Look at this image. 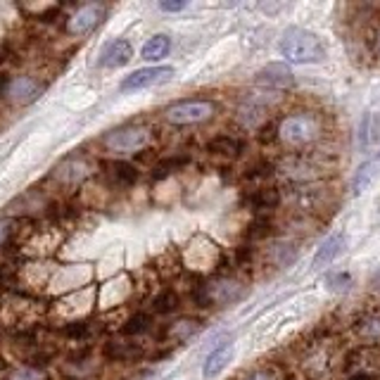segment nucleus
Wrapping results in <instances>:
<instances>
[{"label": "nucleus", "mask_w": 380, "mask_h": 380, "mask_svg": "<svg viewBox=\"0 0 380 380\" xmlns=\"http://www.w3.org/2000/svg\"><path fill=\"white\" fill-rule=\"evenodd\" d=\"M107 174L112 178V183L116 186H133L138 181V169L128 162H110L107 164Z\"/></svg>", "instance_id": "nucleus-18"}, {"label": "nucleus", "mask_w": 380, "mask_h": 380, "mask_svg": "<svg viewBox=\"0 0 380 380\" xmlns=\"http://www.w3.org/2000/svg\"><path fill=\"white\" fill-rule=\"evenodd\" d=\"M105 356L112 361H136L143 356V347L133 343H107Z\"/></svg>", "instance_id": "nucleus-17"}, {"label": "nucleus", "mask_w": 380, "mask_h": 380, "mask_svg": "<svg viewBox=\"0 0 380 380\" xmlns=\"http://www.w3.org/2000/svg\"><path fill=\"white\" fill-rule=\"evenodd\" d=\"M216 114V103L205 98H195V100H183L176 103L171 107L164 110V121L171 126H195V124H205L211 116Z\"/></svg>", "instance_id": "nucleus-3"}, {"label": "nucleus", "mask_w": 380, "mask_h": 380, "mask_svg": "<svg viewBox=\"0 0 380 380\" xmlns=\"http://www.w3.org/2000/svg\"><path fill=\"white\" fill-rule=\"evenodd\" d=\"M17 226H19V221L17 219H0V248L10 243V238L15 236Z\"/></svg>", "instance_id": "nucleus-29"}, {"label": "nucleus", "mask_w": 380, "mask_h": 380, "mask_svg": "<svg viewBox=\"0 0 380 380\" xmlns=\"http://www.w3.org/2000/svg\"><path fill=\"white\" fill-rule=\"evenodd\" d=\"M248 295V288L243 283L233 281V278H219L214 283H207V297L209 304H233V302L243 300Z\"/></svg>", "instance_id": "nucleus-9"}, {"label": "nucleus", "mask_w": 380, "mask_h": 380, "mask_svg": "<svg viewBox=\"0 0 380 380\" xmlns=\"http://www.w3.org/2000/svg\"><path fill=\"white\" fill-rule=\"evenodd\" d=\"M150 138V128L145 126H121L114 128V131L105 133L103 136V145L110 150V153L116 155H128V153H138V150L148 148Z\"/></svg>", "instance_id": "nucleus-4"}, {"label": "nucleus", "mask_w": 380, "mask_h": 380, "mask_svg": "<svg viewBox=\"0 0 380 380\" xmlns=\"http://www.w3.org/2000/svg\"><path fill=\"white\" fill-rule=\"evenodd\" d=\"M43 93V83H38V79L33 76H17L12 79L8 88V98L12 100L15 105H31L33 100H38Z\"/></svg>", "instance_id": "nucleus-10"}, {"label": "nucleus", "mask_w": 380, "mask_h": 380, "mask_svg": "<svg viewBox=\"0 0 380 380\" xmlns=\"http://www.w3.org/2000/svg\"><path fill=\"white\" fill-rule=\"evenodd\" d=\"M352 283V276L347 271H340V273H331L328 276V288L331 290H347Z\"/></svg>", "instance_id": "nucleus-31"}, {"label": "nucleus", "mask_w": 380, "mask_h": 380, "mask_svg": "<svg viewBox=\"0 0 380 380\" xmlns=\"http://www.w3.org/2000/svg\"><path fill=\"white\" fill-rule=\"evenodd\" d=\"M376 176H378V164L376 162H368V164H364L359 171H356L354 181H352V193L359 195L361 190H366L368 186H371Z\"/></svg>", "instance_id": "nucleus-23"}, {"label": "nucleus", "mask_w": 380, "mask_h": 380, "mask_svg": "<svg viewBox=\"0 0 380 380\" xmlns=\"http://www.w3.org/2000/svg\"><path fill=\"white\" fill-rule=\"evenodd\" d=\"M150 331V316L143 314V311H138V314H133L128 321L121 326V333L128 335V338H136V335H143Z\"/></svg>", "instance_id": "nucleus-24"}, {"label": "nucleus", "mask_w": 380, "mask_h": 380, "mask_svg": "<svg viewBox=\"0 0 380 380\" xmlns=\"http://www.w3.org/2000/svg\"><path fill=\"white\" fill-rule=\"evenodd\" d=\"M174 76V69L171 67H145V69H138L133 74H128L124 81H121V91L131 93V91H141V88H150L157 86V83H166Z\"/></svg>", "instance_id": "nucleus-6"}, {"label": "nucleus", "mask_w": 380, "mask_h": 380, "mask_svg": "<svg viewBox=\"0 0 380 380\" xmlns=\"http://www.w3.org/2000/svg\"><path fill=\"white\" fill-rule=\"evenodd\" d=\"M190 162V157H186V155H174V157H166V159H162L155 164V169H153V178L155 181H164L166 176H171L174 171H181L183 166H186Z\"/></svg>", "instance_id": "nucleus-22"}, {"label": "nucleus", "mask_w": 380, "mask_h": 380, "mask_svg": "<svg viewBox=\"0 0 380 380\" xmlns=\"http://www.w3.org/2000/svg\"><path fill=\"white\" fill-rule=\"evenodd\" d=\"M133 58V48L131 43L124 41V38H116V41H112L107 48L100 53V64L103 67H110V69H114V67H124L131 62Z\"/></svg>", "instance_id": "nucleus-13"}, {"label": "nucleus", "mask_w": 380, "mask_h": 380, "mask_svg": "<svg viewBox=\"0 0 380 380\" xmlns=\"http://www.w3.org/2000/svg\"><path fill=\"white\" fill-rule=\"evenodd\" d=\"M276 166L269 164V162H261V164H254L245 171V181H264V178H271Z\"/></svg>", "instance_id": "nucleus-28"}, {"label": "nucleus", "mask_w": 380, "mask_h": 380, "mask_svg": "<svg viewBox=\"0 0 380 380\" xmlns=\"http://www.w3.org/2000/svg\"><path fill=\"white\" fill-rule=\"evenodd\" d=\"M245 380H276V373L266 371V368H261V371H254L252 376H248Z\"/></svg>", "instance_id": "nucleus-34"}, {"label": "nucleus", "mask_w": 380, "mask_h": 380, "mask_svg": "<svg viewBox=\"0 0 380 380\" xmlns=\"http://www.w3.org/2000/svg\"><path fill=\"white\" fill-rule=\"evenodd\" d=\"M278 50L290 64H318L326 60V48H323L321 38L306 29H300V26H290L283 31Z\"/></svg>", "instance_id": "nucleus-1"}, {"label": "nucleus", "mask_w": 380, "mask_h": 380, "mask_svg": "<svg viewBox=\"0 0 380 380\" xmlns=\"http://www.w3.org/2000/svg\"><path fill=\"white\" fill-rule=\"evenodd\" d=\"M373 48H376V53L380 55V26H378L376 36H373Z\"/></svg>", "instance_id": "nucleus-37"}, {"label": "nucleus", "mask_w": 380, "mask_h": 380, "mask_svg": "<svg viewBox=\"0 0 380 380\" xmlns=\"http://www.w3.org/2000/svg\"><path fill=\"white\" fill-rule=\"evenodd\" d=\"M373 285H376V288H380V273H376V278H373Z\"/></svg>", "instance_id": "nucleus-38"}, {"label": "nucleus", "mask_w": 380, "mask_h": 380, "mask_svg": "<svg viewBox=\"0 0 380 380\" xmlns=\"http://www.w3.org/2000/svg\"><path fill=\"white\" fill-rule=\"evenodd\" d=\"M354 333L366 343H380V314L361 316L354 323Z\"/></svg>", "instance_id": "nucleus-21"}, {"label": "nucleus", "mask_w": 380, "mask_h": 380, "mask_svg": "<svg viewBox=\"0 0 380 380\" xmlns=\"http://www.w3.org/2000/svg\"><path fill=\"white\" fill-rule=\"evenodd\" d=\"M64 333L69 335V338H76V340H81V338H86V333H88V323H69V326L64 328Z\"/></svg>", "instance_id": "nucleus-32"}, {"label": "nucleus", "mask_w": 380, "mask_h": 380, "mask_svg": "<svg viewBox=\"0 0 380 380\" xmlns=\"http://www.w3.org/2000/svg\"><path fill=\"white\" fill-rule=\"evenodd\" d=\"M186 8H188L186 0H178V3H174V0H162L159 3L162 12H181V10H186Z\"/></svg>", "instance_id": "nucleus-33"}, {"label": "nucleus", "mask_w": 380, "mask_h": 380, "mask_svg": "<svg viewBox=\"0 0 380 380\" xmlns=\"http://www.w3.org/2000/svg\"><path fill=\"white\" fill-rule=\"evenodd\" d=\"M178 295L174 290H164V293H159L157 297L153 302V309L157 311V314H171V311L178 309Z\"/></svg>", "instance_id": "nucleus-25"}, {"label": "nucleus", "mask_w": 380, "mask_h": 380, "mask_svg": "<svg viewBox=\"0 0 380 380\" xmlns=\"http://www.w3.org/2000/svg\"><path fill=\"white\" fill-rule=\"evenodd\" d=\"M288 202L302 214H309V211H318L321 207L328 202V190L321 188L318 183H300L293 188V193L288 195Z\"/></svg>", "instance_id": "nucleus-5"}, {"label": "nucleus", "mask_w": 380, "mask_h": 380, "mask_svg": "<svg viewBox=\"0 0 380 380\" xmlns=\"http://www.w3.org/2000/svg\"><path fill=\"white\" fill-rule=\"evenodd\" d=\"M281 190L278 188H254V190H248L243 195V205L248 209H254V211H269V209H276L281 205Z\"/></svg>", "instance_id": "nucleus-12"}, {"label": "nucleus", "mask_w": 380, "mask_h": 380, "mask_svg": "<svg viewBox=\"0 0 380 380\" xmlns=\"http://www.w3.org/2000/svg\"><path fill=\"white\" fill-rule=\"evenodd\" d=\"M243 141L233 136H214L209 143H207V153L216 155V157H228V159H236L243 153Z\"/></svg>", "instance_id": "nucleus-15"}, {"label": "nucleus", "mask_w": 380, "mask_h": 380, "mask_svg": "<svg viewBox=\"0 0 380 380\" xmlns=\"http://www.w3.org/2000/svg\"><path fill=\"white\" fill-rule=\"evenodd\" d=\"M233 359V340H221L214 349L207 354L205 366H202V376L205 378H216L223 368L228 366V361Z\"/></svg>", "instance_id": "nucleus-11"}, {"label": "nucleus", "mask_w": 380, "mask_h": 380, "mask_svg": "<svg viewBox=\"0 0 380 380\" xmlns=\"http://www.w3.org/2000/svg\"><path fill=\"white\" fill-rule=\"evenodd\" d=\"M254 83L257 86L269 88V91H290V88L295 86V76L288 64L271 62V64H266L264 69L257 71Z\"/></svg>", "instance_id": "nucleus-7"}, {"label": "nucleus", "mask_w": 380, "mask_h": 380, "mask_svg": "<svg viewBox=\"0 0 380 380\" xmlns=\"http://www.w3.org/2000/svg\"><path fill=\"white\" fill-rule=\"evenodd\" d=\"M326 133V124L316 112H293L278 124V138L288 148H309Z\"/></svg>", "instance_id": "nucleus-2"}, {"label": "nucleus", "mask_w": 380, "mask_h": 380, "mask_svg": "<svg viewBox=\"0 0 380 380\" xmlns=\"http://www.w3.org/2000/svg\"><path fill=\"white\" fill-rule=\"evenodd\" d=\"M86 176H88V164H86V162H81V159H69V162H64L62 166H58V169H55V178L69 183V186H76V183H81Z\"/></svg>", "instance_id": "nucleus-16"}, {"label": "nucleus", "mask_w": 380, "mask_h": 380, "mask_svg": "<svg viewBox=\"0 0 380 380\" xmlns=\"http://www.w3.org/2000/svg\"><path fill=\"white\" fill-rule=\"evenodd\" d=\"M103 17H105V5L100 3L81 5V8L69 17V21H67V31H69L71 36H83V33L93 31L95 26L103 21Z\"/></svg>", "instance_id": "nucleus-8"}, {"label": "nucleus", "mask_w": 380, "mask_h": 380, "mask_svg": "<svg viewBox=\"0 0 380 380\" xmlns=\"http://www.w3.org/2000/svg\"><path fill=\"white\" fill-rule=\"evenodd\" d=\"M169 50H171V38L164 36V33H157V36H153L148 43H145L143 50H141V55H143V60L157 62V60H162V58H166V55H169Z\"/></svg>", "instance_id": "nucleus-19"}, {"label": "nucleus", "mask_w": 380, "mask_h": 380, "mask_svg": "<svg viewBox=\"0 0 380 380\" xmlns=\"http://www.w3.org/2000/svg\"><path fill=\"white\" fill-rule=\"evenodd\" d=\"M198 328H200V321H195V318H181V321H176L174 326L169 328V333L174 335L176 340H186L188 335H193Z\"/></svg>", "instance_id": "nucleus-27"}, {"label": "nucleus", "mask_w": 380, "mask_h": 380, "mask_svg": "<svg viewBox=\"0 0 380 380\" xmlns=\"http://www.w3.org/2000/svg\"><path fill=\"white\" fill-rule=\"evenodd\" d=\"M273 233V223L269 216L259 214L257 219L250 223V231H248V238L250 240H261V238H269Z\"/></svg>", "instance_id": "nucleus-26"}, {"label": "nucleus", "mask_w": 380, "mask_h": 380, "mask_svg": "<svg viewBox=\"0 0 380 380\" xmlns=\"http://www.w3.org/2000/svg\"><path fill=\"white\" fill-rule=\"evenodd\" d=\"M10 83H12V81H10V76H8V74H0V95L8 93Z\"/></svg>", "instance_id": "nucleus-35"}, {"label": "nucleus", "mask_w": 380, "mask_h": 380, "mask_svg": "<svg viewBox=\"0 0 380 380\" xmlns=\"http://www.w3.org/2000/svg\"><path fill=\"white\" fill-rule=\"evenodd\" d=\"M345 245H347V238H345V233H333V236H328L321 243V248H318V252L314 257V269H321V266L331 264L335 257L343 254Z\"/></svg>", "instance_id": "nucleus-14"}, {"label": "nucleus", "mask_w": 380, "mask_h": 380, "mask_svg": "<svg viewBox=\"0 0 380 380\" xmlns=\"http://www.w3.org/2000/svg\"><path fill=\"white\" fill-rule=\"evenodd\" d=\"M347 380H373V376L371 373H354V376L347 378Z\"/></svg>", "instance_id": "nucleus-36"}, {"label": "nucleus", "mask_w": 380, "mask_h": 380, "mask_svg": "<svg viewBox=\"0 0 380 380\" xmlns=\"http://www.w3.org/2000/svg\"><path fill=\"white\" fill-rule=\"evenodd\" d=\"M266 257H269V261L276 269H285V266H290L297 259V250L290 243H273L271 248L266 250Z\"/></svg>", "instance_id": "nucleus-20"}, {"label": "nucleus", "mask_w": 380, "mask_h": 380, "mask_svg": "<svg viewBox=\"0 0 380 380\" xmlns=\"http://www.w3.org/2000/svg\"><path fill=\"white\" fill-rule=\"evenodd\" d=\"M278 138V126L273 124V121H266L264 126L259 128V133H257V141H259L261 145H269Z\"/></svg>", "instance_id": "nucleus-30"}]
</instances>
